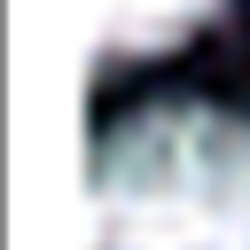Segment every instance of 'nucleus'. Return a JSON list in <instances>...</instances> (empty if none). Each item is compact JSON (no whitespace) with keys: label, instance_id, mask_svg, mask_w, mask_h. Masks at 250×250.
I'll return each mask as SVG.
<instances>
[{"label":"nucleus","instance_id":"f257e3e1","mask_svg":"<svg viewBox=\"0 0 250 250\" xmlns=\"http://www.w3.org/2000/svg\"><path fill=\"white\" fill-rule=\"evenodd\" d=\"M86 250H250V117L156 102L86 172Z\"/></svg>","mask_w":250,"mask_h":250},{"label":"nucleus","instance_id":"f03ea898","mask_svg":"<svg viewBox=\"0 0 250 250\" xmlns=\"http://www.w3.org/2000/svg\"><path fill=\"white\" fill-rule=\"evenodd\" d=\"M219 16V0H94V70L172 55Z\"/></svg>","mask_w":250,"mask_h":250}]
</instances>
